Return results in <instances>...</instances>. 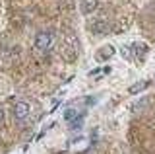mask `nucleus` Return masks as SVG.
<instances>
[{
	"label": "nucleus",
	"mask_w": 155,
	"mask_h": 154,
	"mask_svg": "<svg viewBox=\"0 0 155 154\" xmlns=\"http://www.w3.org/2000/svg\"><path fill=\"white\" fill-rule=\"evenodd\" d=\"M52 41H54V37H52V31H48V30H45V31H39L37 33V37H35V47L39 51H48L52 47Z\"/></svg>",
	"instance_id": "obj_1"
},
{
	"label": "nucleus",
	"mask_w": 155,
	"mask_h": 154,
	"mask_svg": "<svg viewBox=\"0 0 155 154\" xmlns=\"http://www.w3.org/2000/svg\"><path fill=\"white\" fill-rule=\"evenodd\" d=\"M14 117H16V121H25V119L31 115V105L27 102H16L14 103Z\"/></svg>",
	"instance_id": "obj_2"
},
{
	"label": "nucleus",
	"mask_w": 155,
	"mask_h": 154,
	"mask_svg": "<svg viewBox=\"0 0 155 154\" xmlns=\"http://www.w3.org/2000/svg\"><path fill=\"white\" fill-rule=\"evenodd\" d=\"M97 6H99V0H81V12H84L85 16L93 14L97 10Z\"/></svg>",
	"instance_id": "obj_3"
},
{
	"label": "nucleus",
	"mask_w": 155,
	"mask_h": 154,
	"mask_svg": "<svg viewBox=\"0 0 155 154\" xmlns=\"http://www.w3.org/2000/svg\"><path fill=\"white\" fill-rule=\"evenodd\" d=\"M110 30V26L107 22H103V20H99V22H93L91 23V31L93 33H97V35H103V33H107Z\"/></svg>",
	"instance_id": "obj_4"
},
{
	"label": "nucleus",
	"mask_w": 155,
	"mask_h": 154,
	"mask_svg": "<svg viewBox=\"0 0 155 154\" xmlns=\"http://www.w3.org/2000/svg\"><path fill=\"white\" fill-rule=\"evenodd\" d=\"M147 86H149L147 80H142V82H136V84L130 86V88H128V92H130V94H140V92H143V90L147 88Z\"/></svg>",
	"instance_id": "obj_5"
},
{
	"label": "nucleus",
	"mask_w": 155,
	"mask_h": 154,
	"mask_svg": "<svg viewBox=\"0 0 155 154\" xmlns=\"http://www.w3.org/2000/svg\"><path fill=\"white\" fill-rule=\"evenodd\" d=\"M130 49L134 51V55H136V57H145V53H147V47H145L143 43H134Z\"/></svg>",
	"instance_id": "obj_6"
},
{
	"label": "nucleus",
	"mask_w": 155,
	"mask_h": 154,
	"mask_svg": "<svg viewBox=\"0 0 155 154\" xmlns=\"http://www.w3.org/2000/svg\"><path fill=\"white\" fill-rule=\"evenodd\" d=\"M84 117H85V111H84V113H80V117L72 119V121H70V129H80V127H81V123H84Z\"/></svg>",
	"instance_id": "obj_7"
},
{
	"label": "nucleus",
	"mask_w": 155,
	"mask_h": 154,
	"mask_svg": "<svg viewBox=\"0 0 155 154\" xmlns=\"http://www.w3.org/2000/svg\"><path fill=\"white\" fill-rule=\"evenodd\" d=\"M113 55H114V47H113V45H109V47H105V49H101V53H99L101 59H107V57H113Z\"/></svg>",
	"instance_id": "obj_8"
},
{
	"label": "nucleus",
	"mask_w": 155,
	"mask_h": 154,
	"mask_svg": "<svg viewBox=\"0 0 155 154\" xmlns=\"http://www.w3.org/2000/svg\"><path fill=\"white\" fill-rule=\"evenodd\" d=\"M76 117H78V109H66L64 111V119L68 123H70L72 119H76Z\"/></svg>",
	"instance_id": "obj_9"
},
{
	"label": "nucleus",
	"mask_w": 155,
	"mask_h": 154,
	"mask_svg": "<svg viewBox=\"0 0 155 154\" xmlns=\"http://www.w3.org/2000/svg\"><path fill=\"white\" fill-rule=\"evenodd\" d=\"M0 125H4V109H2V105H0Z\"/></svg>",
	"instance_id": "obj_10"
}]
</instances>
